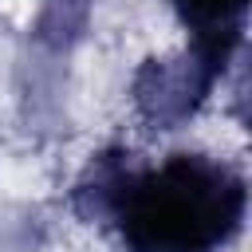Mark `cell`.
I'll use <instances>...</instances> for the list:
<instances>
[{"mask_svg": "<svg viewBox=\"0 0 252 252\" xmlns=\"http://www.w3.org/2000/svg\"><path fill=\"white\" fill-rule=\"evenodd\" d=\"M71 205L83 220L114 224L126 252H213L236 236L248 185L209 154L138 165L130 150H102L75 181Z\"/></svg>", "mask_w": 252, "mask_h": 252, "instance_id": "1", "label": "cell"}, {"mask_svg": "<svg viewBox=\"0 0 252 252\" xmlns=\"http://www.w3.org/2000/svg\"><path fill=\"white\" fill-rule=\"evenodd\" d=\"M232 55L193 43L173 51V55H154L134 71L130 94H134V110L150 130H177L185 118H193L201 110V102L209 98V91L217 87V79L224 75Z\"/></svg>", "mask_w": 252, "mask_h": 252, "instance_id": "2", "label": "cell"}, {"mask_svg": "<svg viewBox=\"0 0 252 252\" xmlns=\"http://www.w3.org/2000/svg\"><path fill=\"white\" fill-rule=\"evenodd\" d=\"M169 8L189 28L193 43H205V47L232 55L244 39L248 0H169Z\"/></svg>", "mask_w": 252, "mask_h": 252, "instance_id": "3", "label": "cell"}]
</instances>
